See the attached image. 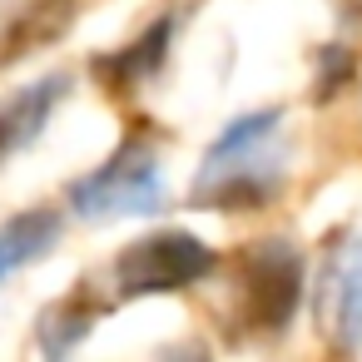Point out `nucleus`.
Returning <instances> with one entry per match:
<instances>
[{"label": "nucleus", "instance_id": "nucleus-4", "mask_svg": "<svg viewBox=\"0 0 362 362\" xmlns=\"http://www.w3.org/2000/svg\"><path fill=\"white\" fill-rule=\"evenodd\" d=\"M65 90H70L65 75H45L30 90H16L6 105H0V159L40 139V129L50 124V115H55V105H60Z\"/></svg>", "mask_w": 362, "mask_h": 362}, {"label": "nucleus", "instance_id": "nucleus-5", "mask_svg": "<svg viewBox=\"0 0 362 362\" xmlns=\"http://www.w3.org/2000/svg\"><path fill=\"white\" fill-rule=\"evenodd\" d=\"M60 214L55 209H25L16 218L0 223V283H6L11 273L40 263L55 243H60Z\"/></svg>", "mask_w": 362, "mask_h": 362}, {"label": "nucleus", "instance_id": "nucleus-7", "mask_svg": "<svg viewBox=\"0 0 362 362\" xmlns=\"http://www.w3.org/2000/svg\"><path fill=\"white\" fill-rule=\"evenodd\" d=\"M95 322H100V303H85V298H65V303L45 308L40 332H35L40 357H45V362H70L75 347L95 332Z\"/></svg>", "mask_w": 362, "mask_h": 362}, {"label": "nucleus", "instance_id": "nucleus-8", "mask_svg": "<svg viewBox=\"0 0 362 362\" xmlns=\"http://www.w3.org/2000/svg\"><path fill=\"white\" fill-rule=\"evenodd\" d=\"M278 124H283V110H253V115H238V119L223 124L218 139L209 144V154H204V174H218V169H228V164H243L253 149H263V144L273 139Z\"/></svg>", "mask_w": 362, "mask_h": 362}, {"label": "nucleus", "instance_id": "nucleus-12", "mask_svg": "<svg viewBox=\"0 0 362 362\" xmlns=\"http://www.w3.org/2000/svg\"><path fill=\"white\" fill-rule=\"evenodd\" d=\"M347 11H352V16H362V0H347Z\"/></svg>", "mask_w": 362, "mask_h": 362}, {"label": "nucleus", "instance_id": "nucleus-1", "mask_svg": "<svg viewBox=\"0 0 362 362\" xmlns=\"http://www.w3.org/2000/svg\"><path fill=\"white\" fill-rule=\"evenodd\" d=\"M308 268L288 238H263L233 253V322L253 337H278L303 308Z\"/></svg>", "mask_w": 362, "mask_h": 362}, {"label": "nucleus", "instance_id": "nucleus-3", "mask_svg": "<svg viewBox=\"0 0 362 362\" xmlns=\"http://www.w3.org/2000/svg\"><path fill=\"white\" fill-rule=\"evenodd\" d=\"M214 273H218V253L199 233L159 228L124 243V253L110 268V283H115V298H164V293L199 288Z\"/></svg>", "mask_w": 362, "mask_h": 362}, {"label": "nucleus", "instance_id": "nucleus-13", "mask_svg": "<svg viewBox=\"0 0 362 362\" xmlns=\"http://www.w3.org/2000/svg\"><path fill=\"white\" fill-rule=\"evenodd\" d=\"M189 362H209V357H204V352H194V357H189Z\"/></svg>", "mask_w": 362, "mask_h": 362}, {"label": "nucleus", "instance_id": "nucleus-2", "mask_svg": "<svg viewBox=\"0 0 362 362\" xmlns=\"http://www.w3.org/2000/svg\"><path fill=\"white\" fill-rule=\"evenodd\" d=\"M70 209L85 223L100 218H149L164 209V174H159V154L144 134H129L100 169H90L75 189H70Z\"/></svg>", "mask_w": 362, "mask_h": 362}, {"label": "nucleus", "instance_id": "nucleus-9", "mask_svg": "<svg viewBox=\"0 0 362 362\" xmlns=\"http://www.w3.org/2000/svg\"><path fill=\"white\" fill-rule=\"evenodd\" d=\"M70 21H75V0H35V6L6 30V40H0V65H16L21 55L50 45Z\"/></svg>", "mask_w": 362, "mask_h": 362}, {"label": "nucleus", "instance_id": "nucleus-6", "mask_svg": "<svg viewBox=\"0 0 362 362\" xmlns=\"http://www.w3.org/2000/svg\"><path fill=\"white\" fill-rule=\"evenodd\" d=\"M169 30H174V21H154L134 45H124V50H115V55L95 60L100 85H110V90L119 95V90H134V85H144L149 75H159L164 50H169Z\"/></svg>", "mask_w": 362, "mask_h": 362}, {"label": "nucleus", "instance_id": "nucleus-11", "mask_svg": "<svg viewBox=\"0 0 362 362\" xmlns=\"http://www.w3.org/2000/svg\"><path fill=\"white\" fill-rule=\"evenodd\" d=\"M352 80V50H342V45H327L322 55H317V100H332L342 85Z\"/></svg>", "mask_w": 362, "mask_h": 362}, {"label": "nucleus", "instance_id": "nucleus-10", "mask_svg": "<svg viewBox=\"0 0 362 362\" xmlns=\"http://www.w3.org/2000/svg\"><path fill=\"white\" fill-rule=\"evenodd\" d=\"M332 308H337V337L362 342V253L347 258V268L332 283Z\"/></svg>", "mask_w": 362, "mask_h": 362}]
</instances>
